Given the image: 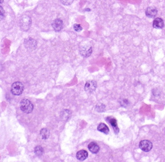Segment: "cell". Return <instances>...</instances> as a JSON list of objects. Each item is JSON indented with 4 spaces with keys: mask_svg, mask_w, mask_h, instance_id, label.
<instances>
[{
    "mask_svg": "<svg viewBox=\"0 0 165 162\" xmlns=\"http://www.w3.org/2000/svg\"><path fill=\"white\" fill-rule=\"evenodd\" d=\"M20 107L21 110L25 113H30L33 110V105L28 99H23L20 103Z\"/></svg>",
    "mask_w": 165,
    "mask_h": 162,
    "instance_id": "obj_1",
    "label": "cell"
},
{
    "mask_svg": "<svg viewBox=\"0 0 165 162\" xmlns=\"http://www.w3.org/2000/svg\"><path fill=\"white\" fill-rule=\"evenodd\" d=\"M24 90V85L22 83L16 81L12 84L11 87V91L13 95L19 96L22 94Z\"/></svg>",
    "mask_w": 165,
    "mask_h": 162,
    "instance_id": "obj_2",
    "label": "cell"
},
{
    "mask_svg": "<svg viewBox=\"0 0 165 162\" xmlns=\"http://www.w3.org/2000/svg\"><path fill=\"white\" fill-rule=\"evenodd\" d=\"M80 52L82 56L85 58L89 57L92 52H93V48L91 45H84L82 46H80Z\"/></svg>",
    "mask_w": 165,
    "mask_h": 162,
    "instance_id": "obj_3",
    "label": "cell"
},
{
    "mask_svg": "<svg viewBox=\"0 0 165 162\" xmlns=\"http://www.w3.org/2000/svg\"><path fill=\"white\" fill-rule=\"evenodd\" d=\"M139 147L140 149L143 150V151L148 152L152 149L153 144L150 141L148 140H142L140 142L139 144Z\"/></svg>",
    "mask_w": 165,
    "mask_h": 162,
    "instance_id": "obj_4",
    "label": "cell"
},
{
    "mask_svg": "<svg viewBox=\"0 0 165 162\" xmlns=\"http://www.w3.org/2000/svg\"><path fill=\"white\" fill-rule=\"evenodd\" d=\"M31 23V18L29 16H23L20 20V26L24 31H27L30 27Z\"/></svg>",
    "mask_w": 165,
    "mask_h": 162,
    "instance_id": "obj_5",
    "label": "cell"
},
{
    "mask_svg": "<svg viewBox=\"0 0 165 162\" xmlns=\"http://www.w3.org/2000/svg\"><path fill=\"white\" fill-rule=\"evenodd\" d=\"M24 46L27 49L29 50H33L37 47V42L33 39L29 38L25 40Z\"/></svg>",
    "mask_w": 165,
    "mask_h": 162,
    "instance_id": "obj_6",
    "label": "cell"
},
{
    "mask_svg": "<svg viewBox=\"0 0 165 162\" xmlns=\"http://www.w3.org/2000/svg\"><path fill=\"white\" fill-rule=\"evenodd\" d=\"M97 87V84L96 82L93 80L88 81L86 82L85 86V90L86 92L88 93H92L93 92Z\"/></svg>",
    "mask_w": 165,
    "mask_h": 162,
    "instance_id": "obj_7",
    "label": "cell"
},
{
    "mask_svg": "<svg viewBox=\"0 0 165 162\" xmlns=\"http://www.w3.org/2000/svg\"><path fill=\"white\" fill-rule=\"evenodd\" d=\"M52 27L55 31H60L63 27V21L59 18L54 20L52 23Z\"/></svg>",
    "mask_w": 165,
    "mask_h": 162,
    "instance_id": "obj_8",
    "label": "cell"
},
{
    "mask_svg": "<svg viewBox=\"0 0 165 162\" xmlns=\"http://www.w3.org/2000/svg\"><path fill=\"white\" fill-rule=\"evenodd\" d=\"M106 121L111 125V126L113 127V128L114 129V131L115 133L116 134H118L119 132V128H118V125H117V121L116 120L111 116H108V118H106Z\"/></svg>",
    "mask_w": 165,
    "mask_h": 162,
    "instance_id": "obj_9",
    "label": "cell"
},
{
    "mask_svg": "<svg viewBox=\"0 0 165 162\" xmlns=\"http://www.w3.org/2000/svg\"><path fill=\"white\" fill-rule=\"evenodd\" d=\"M158 10L155 7H150L146 10V15L148 18H154L157 15Z\"/></svg>",
    "mask_w": 165,
    "mask_h": 162,
    "instance_id": "obj_10",
    "label": "cell"
},
{
    "mask_svg": "<svg viewBox=\"0 0 165 162\" xmlns=\"http://www.w3.org/2000/svg\"><path fill=\"white\" fill-rule=\"evenodd\" d=\"M164 26L163 20L160 18H157L153 22V26L156 29H162Z\"/></svg>",
    "mask_w": 165,
    "mask_h": 162,
    "instance_id": "obj_11",
    "label": "cell"
},
{
    "mask_svg": "<svg viewBox=\"0 0 165 162\" xmlns=\"http://www.w3.org/2000/svg\"><path fill=\"white\" fill-rule=\"evenodd\" d=\"M88 156V151L85 150H80L76 153V158L80 161H84L85 160Z\"/></svg>",
    "mask_w": 165,
    "mask_h": 162,
    "instance_id": "obj_12",
    "label": "cell"
},
{
    "mask_svg": "<svg viewBox=\"0 0 165 162\" xmlns=\"http://www.w3.org/2000/svg\"><path fill=\"white\" fill-rule=\"evenodd\" d=\"M88 150L94 154L98 153L100 151V147L96 143V142H91L88 145Z\"/></svg>",
    "mask_w": 165,
    "mask_h": 162,
    "instance_id": "obj_13",
    "label": "cell"
},
{
    "mask_svg": "<svg viewBox=\"0 0 165 162\" xmlns=\"http://www.w3.org/2000/svg\"><path fill=\"white\" fill-rule=\"evenodd\" d=\"M97 129L100 132H102L106 135H108L110 132V129L108 126L105 123H100L97 127Z\"/></svg>",
    "mask_w": 165,
    "mask_h": 162,
    "instance_id": "obj_14",
    "label": "cell"
},
{
    "mask_svg": "<svg viewBox=\"0 0 165 162\" xmlns=\"http://www.w3.org/2000/svg\"><path fill=\"white\" fill-rule=\"evenodd\" d=\"M40 135L41 136V138L43 140H46L49 138L50 136V132L48 129L46 128H43L40 131Z\"/></svg>",
    "mask_w": 165,
    "mask_h": 162,
    "instance_id": "obj_15",
    "label": "cell"
},
{
    "mask_svg": "<svg viewBox=\"0 0 165 162\" xmlns=\"http://www.w3.org/2000/svg\"><path fill=\"white\" fill-rule=\"evenodd\" d=\"M34 151L37 156H41L43 153V148L41 146L36 147Z\"/></svg>",
    "mask_w": 165,
    "mask_h": 162,
    "instance_id": "obj_16",
    "label": "cell"
},
{
    "mask_svg": "<svg viewBox=\"0 0 165 162\" xmlns=\"http://www.w3.org/2000/svg\"><path fill=\"white\" fill-rule=\"evenodd\" d=\"M61 3L65 6H69L72 5L74 0H60Z\"/></svg>",
    "mask_w": 165,
    "mask_h": 162,
    "instance_id": "obj_17",
    "label": "cell"
},
{
    "mask_svg": "<svg viewBox=\"0 0 165 162\" xmlns=\"http://www.w3.org/2000/svg\"><path fill=\"white\" fill-rule=\"evenodd\" d=\"M73 28L77 32H80V31H81L83 29L82 26L80 24H75L74 26H73Z\"/></svg>",
    "mask_w": 165,
    "mask_h": 162,
    "instance_id": "obj_18",
    "label": "cell"
},
{
    "mask_svg": "<svg viewBox=\"0 0 165 162\" xmlns=\"http://www.w3.org/2000/svg\"><path fill=\"white\" fill-rule=\"evenodd\" d=\"M0 8H1V20H3V18H4V16H5V11L3 10V8H2V7H0Z\"/></svg>",
    "mask_w": 165,
    "mask_h": 162,
    "instance_id": "obj_19",
    "label": "cell"
},
{
    "mask_svg": "<svg viewBox=\"0 0 165 162\" xmlns=\"http://www.w3.org/2000/svg\"><path fill=\"white\" fill-rule=\"evenodd\" d=\"M3 1H4V0H1V4H2V3H3Z\"/></svg>",
    "mask_w": 165,
    "mask_h": 162,
    "instance_id": "obj_20",
    "label": "cell"
}]
</instances>
